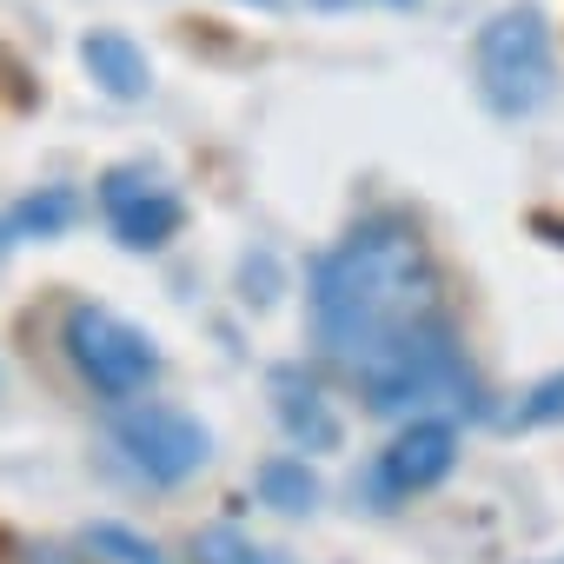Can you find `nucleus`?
I'll return each mask as SVG.
<instances>
[{"mask_svg": "<svg viewBox=\"0 0 564 564\" xmlns=\"http://www.w3.org/2000/svg\"><path fill=\"white\" fill-rule=\"evenodd\" d=\"M313 346L319 359L359 386L379 419L412 412H465L485 419V386L465 359V333L445 293V265L425 226L399 206L352 219L306 279Z\"/></svg>", "mask_w": 564, "mask_h": 564, "instance_id": "nucleus-1", "label": "nucleus"}, {"mask_svg": "<svg viewBox=\"0 0 564 564\" xmlns=\"http://www.w3.org/2000/svg\"><path fill=\"white\" fill-rule=\"evenodd\" d=\"M471 87L491 120H531L557 100V34L538 0H511L471 34Z\"/></svg>", "mask_w": 564, "mask_h": 564, "instance_id": "nucleus-2", "label": "nucleus"}, {"mask_svg": "<svg viewBox=\"0 0 564 564\" xmlns=\"http://www.w3.org/2000/svg\"><path fill=\"white\" fill-rule=\"evenodd\" d=\"M61 352H67V366L80 372V386H87L94 399H107V405H127V399L153 392L160 372H166L160 339H153L147 326H133L127 313L100 306V300H74V306L61 313Z\"/></svg>", "mask_w": 564, "mask_h": 564, "instance_id": "nucleus-3", "label": "nucleus"}, {"mask_svg": "<svg viewBox=\"0 0 564 564\" xmlns=\"http://www.w3.org/2000/svg\"><path fill=\"white\" fill-rule=\"evenodd\" d=\"M107 445H113L120 465H127L140 485H153V491H180L186 478H199V471L213 465V425H206L199 412L173 405V399H153V392L113 405Z\"/></svg>", "mask_w": 564, "mask_h": 564, "instance_id": "nucleus-4", "label": "nucleus"}, {"mask_svg": "<svg viewBox=\"0 0 564 564\" xmlns=\"http://www.w3.org/2000/svg\"><path fill=\"white\" fill-rule=\"evenodd\" d=\"M94 206L127 252H166L186 232V199L153 160H113L94 180Z\"/></svg>", "mask_w": 564, "mask_h": 564, "instance_id": "nucleus-5", "label": "nucleus"}, {"mask_svg": "<svg viewBox=\"0 0 564 564\" xmlns=\"http://www.w3.org/2000/svg\"><path fill=\"white\" fill-rule=\"evenodd\" d=\"M452 465H458V419H452V412H412L405 432L372 458L366 498L386 505V511H392V505H412V498L438 491V485L452 478Z\"/></svg>", "mask_w": 564, "mask_h": 564, "instance_id": "nucleus-6", "label": "nucleus"}, {"mask_svg": "<svg viewBox=\"0 0 564 564\" xmlns=\"http://www.w3.org/2000/svg\"><path fill=\"white\" fill-rule=\"evenodd\" d=\"M265 399H272V425L286 432L293 452L326 458V452L346 445V419H339V405L326 399V386L306 366H272L265 372Z\"/></svg>", "mask_w": 564, "mask_h": 564, "instance_id": "nucleus-7", "label": "nucleus"}, {"mask_svg": "<svg viewBox=\"0 0 564 564\" xmlns=\"http://www.w3.org/2000/svg\"><path fill=\"white\" fill-rule=\"evenodd\" d=\"M74 61H80V74L94 80V94H107V100H120V107H140V100L153 94V61H147V47H140L127 28H87V34L74 41Z\"/></svg>", "mask_w": 564, "mask_h": 564, "instance_id": "nucleus-8", "label": "nucleus"}, {"mask_svg": "<svg viewBox=\"0 0 564 564\" xmlns=\"http://www.w3.org/2000/svg\"><path fill=\"white\" fill-rule=\"evenodd\" d=\"M252 498H259L265 511H279V518H306V511H319L326 485H319V471L306 465V452H272V458L252 471Z\"/></svg>", "mask_w": 564, "mask_h": 564, "instance_id": "nucleus-9", "label": "nucleus"}, {"mask_svg": "<svg viewBox=\"0 0 564 564\" xmlns=\"http://www.w3.org/2000/svg\"><path fill=\"white\" fill-rule=\"evenodd\" d=\"M80 213H87V199L74 193V186H34V193H21L8 213V232H14V246H28V239H67L74 226H80Z\"/></svg>", "mask_w": 564, "mask_h": 564, "instance_id": "nucleus-10", "label": "nucleus"}, {"mask_svg": "<svg viewBox=\"0 0 564 564\" xmlns=\"http://www.w3.org/2000/svg\"><path fill=\"white\" fill-rule=\"evenodd\" d=\"M94 564H166V551L147 538V531H133V524H113V518H100V524H87L80 538H74Z\"/></svg>", "mask_w": 564, "mask_h": 564, "instance_id": "nucleus-11", "label": "nucleus"}, {"mask_svg": "<svg viewBox=\"0 0 564 564\" xmlns=\"http://www.w3.org/2000/svg\"><path fill=\"white\" fill-rule=\"evenodd\" d=\"M498 425H505V432H551V425H564V366L544 372V379H531V386L518 392V405H511Z\"/></svg>", "mask_w": 564, "mask_h": 564, "instance_id": "nucleus-12", "label": "nucleus"}, {"mask_svg": "<svg viewBox=\"0 0 564 564\" xmlns=\"http://www.w3.org/2000/svg\"><path fill=\"white\" fill-rule=\"evenodd\" d=\"M193 564H272L239 524H206L199 538H193Z\"/></svg>", "mask_w": 564, "mask_h": 564, "instance_id": "nucleus-13", "label": "nucleus"}, {"mask_svg": "<svg viewBox=\"0 0 564 564\" xmlns=\"http://www.w3.org/2000/svg\"><path fill=\"white\" fill-rule=\"evenodd\" d=\"M28 564H94V557H87V551H80V544H74V551H34V557H28Z\"/></svg>", "mask_w": 564, "mask_h": 564, "instance_id": "nucleus-14", "label": "nucleus"}, {"mask_svg": "<svg viewBox=\"0 0 564 564\" xmlns=\"http://www.w3.org/2000/svg\"><path fill=\"white\" fill-rule=\"evenodd\" d=\"M226 8H246V14H286L293 0H226Z\"/></svg>", "mask_w": 564, "mask_h": 564, "instance_id": "nucleus-15", "label": "nucleus"}, {"mask_svg": "<svg viewBox=\"0 0 564 564\" xmlns=\"http://www.w3.org/2000/svg\"><path fill=\"white\" fill-rule=\"evenodd\" d=\"M8 252H14V232H8V219H0V265H8Z\"/></svg>", "mask_w": 564, "mask_h": 564, "instance_id": "nucleus-16", "label": "nucleus"}, {"mask_svg": "<svg viewBox=\"0 0 564 564\" xmlns=\"http://www.w3.org/2000/svg\"><path fill=\"white\" fill-rule=\"evenodd\" d=\"M386 8H412V0H386Z\"/></svg>", "mask_w": 564, "mask_h": 564, "instance_id": "nucleus-17", "label": "nucleus"}]
</instances>
